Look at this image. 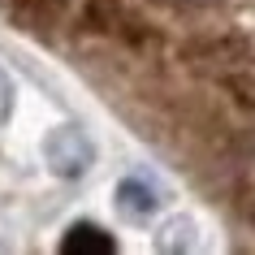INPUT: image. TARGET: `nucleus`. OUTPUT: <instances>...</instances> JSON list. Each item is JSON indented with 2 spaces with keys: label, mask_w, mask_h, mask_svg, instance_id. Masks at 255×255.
<instances>
[{
  "label": "nucleus",
  "mask_w": 255,
  "mask_h": 255,
  "mask_svg": "<svg viewBox=\"0 0 255 255\" xmlns=\"http://www.w3.org/2000/svg\"><path fill=\"white\" fill-rule=\"evenodd\" d=\"M43 156H48V164H52V173L61 177H78L87 173V164H91V138L82 134L78 126H56L52 134H48V143H43Z\"/></svg>",
  "instance_id": "f257e3e1"
},
{
  "label": "nucleus",
  "mask_w": 255,
  "mask_h": 255,
  "mask_svg": "<svg viewBox=\"0 0 255 255\" xmlns=\"http://www.w3.org/2000/svg\"><path fill=\"white\" fill-rule=\"evenodd\" d=\"M82 22L100 35H117V39H138V22L126 13L121 0H82Z\"/></svg>",
  "instance_id": "f03ea898"
},
{
  "label": "nucleus",
  "mask_w": 255,
  "mask_h": 255,
  "mask_svg": "<svg viewBox=\"0 0 255 255\" xmlns=\"http://www.w3.org/2000/svg\"><path fill=\"white\" fill-rule=\"evenodd\" d=\"M61 251H69V255H100V251H113V238H108V229H100V225H74L61 238Z\"/></svg>",
  "instance_id": "7ed1b4c3"
},
{
  "label": "nucleus",
  "mask_w": 255,
  "mask_h": 255,
  "mask_svg": "<svg viewBox=\"0 0 255 255\" xmlns=\"http://www.w3.org/2000/svg\"><path fill=\"white\" fill-rule=\"evenodd\" d=\"M65 17H69V0H30L26 9H22L26 30H39V35H52Z\"/></svg>",
  "instance_id": "20e7f679"
},
{
  "label": "nucleus",
  "mask_w": 255,
  "mask_h": 255,
  "mask_svg": "<svg viewBox=\"0 0 255 255\" xmlns=\"http://www.w3.org/2000/svg\"><path fill=\"white\" fill-rule=\"evenodd\" d=\"M117 203H121V212L126 216H147L156 212V195H151L147 182H134V177H126L117 186Z\"/></svg>",
  "instance_id": "39448f33"
},
{
  "label": "nucleus",
  "mask_w": 255,
  "mask_h": 255,
  "mask_svg": "<svg viewBox=\"0 0 255 255\" xmlns=\"http://www.w3.org/2000/svg\"><path fill=\"white\" fill-rule=\"evenodd\" d=\"M234 195H238V212L255 225V156L238 169V186H234Z\"/></svg>",
  "instance_id": "423d86ee"
},
{
  "label": "nucleus",
  "mask_w": 255,
  "mask_h": 255,
  "mask_svg": "<svg viewBox=\"0 0 255 255\" xmlns=\"http://www.w3.org/2000/svg\"><path fill=\"white\" fill-rule=\"evenodd\" d=\"M13 113V82H9V74L0 69V121Z\"/></svg>",
  "instance_id": "0eeeda50"
}]
</instances>
